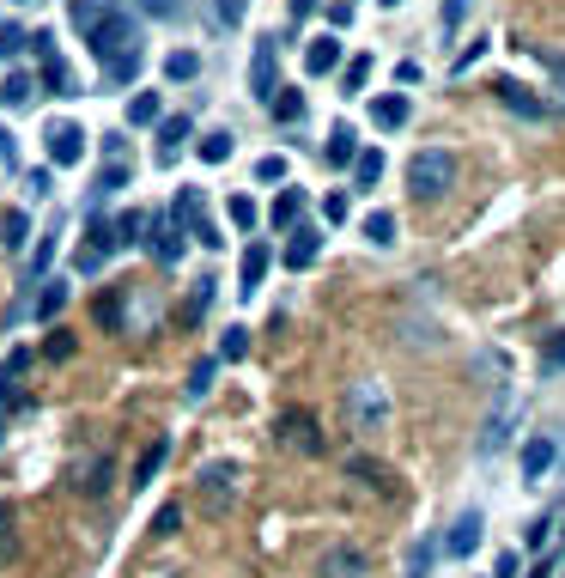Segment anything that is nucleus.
I'll list each match as a JSON object with an SVG mask.
<instances>
[{
  "label": "nucleus",
  "instance_id": "obj_7",
  "mask_svg": "<svg viewBox=\"0 0 565 578\" xmlns=\"http://www.w3.org/2000/svg\"><path fill=\"white\" fill-rule=\"evenodd\" d=\"M43 153H49L55 171H73L79 159H86V128H79V122H55V128L43 134Z\"/></svg>",
  "mask_w": 565,
  "mask_h": 578
},
{
  "label": "nucleus",
  "instance_id": "obj_61",
  "mask_svg": "<svg viewBox=\"0 0 565 578\" xmlns=\"http://www.w3.org/2000/svg\"><path fill=\"white\" fill-rule=\"evenodd\" d=\"M383 7H401V0H383Z\"/></svg>",
  "mask_w": 565,
  "mask_h": 578
},
{
  "label": "nucleus",
  "instance_id": "obj_15",
  "mask_svg": "<svg viewBox=\"0 0 565 578\" xmlns=\"http://www.w3.org/2000/svg\"><path fill=\"white\" fill-rule=\"evenodd\" d=\"M480 530H487V518H480V512H462V518L450 524V536H444V554H450V560H468V554L480 548Z\"/></svg>",
  "mask_w": 565,
  "mask_h": 578
},
{
  "label": "nucleus",
  "instance_id": "obj_29",
  "mask_svg": "<svg viewBox=\"0 0 565 578\" xmlns=\"http://www.w3.org/2000/svg\"><path fill=\"white\" fill-rule=\"evenodd\" d=\"M98 323L128 329V286H116V293H104V299H98Z\"/></svg>",
  "mask_w": 565,
  "mask_h": 578
},
{
  "label": "nucleus",
  "instance_id": "obj_27",
  "mask_svg": "<svg viewBox=\"0 0 565 578\" xmlns=\"http://www.w3.org/2000/svg\"><path fill=\"white\" fill-rule=\"evenodd\" d=\"M322 159H329V165H353V159H359V140H353V128H347V122H335V128H329V147H322Z\"/></svg>",
  "mask_w": 565,
  "mask_h": 578
},
{
  "label": "nucleus",
  "instance_id": "obj_5",
  "mask_svg": "<svg viewBox=\"0 0 565 578\" xmlns=\"http://www.w3.org/2000/svg\"><path fill=\"white\" fill-rule=\"evenodd\" d=\"M146 250H152L158 268H177L183 250H189V232L171 220V213H146Z\"/></svg>",
  "mask_w": 565,
  "mask_h": 578
},
{
  "label": "nucleus",
  "instance_id": "obj_12",
  "mask_svg": "<svg viewBox=\"0 0 565 578\" xmlns=\"http://www.w3.org/2000/svg\"><path fill=\"white\" fill-rule=\"evenodd\" d=\"M347 481H365L371 493H395V487H401V475H395L389 463L365 457V451H353V457H347Z\"/></svg>",
  "mask_w": 565,
  "mask_h": 578
},
{
  "label": "nucleus",
  "instance_id": "obj_46",
  "mask_svg": "<svg viewBox=\"0 0 565 578\" xmlns=\"http://www.w3.org/2000/svg\"><path fill=\"white\" fill-rule=\"evenodd\" d=\"M25 49H31V31H19V25H0V55L13 61V55H25Z\"/></svg>",
  "mask_w": 565,
  "mask_h": 578
},
{
  "label": "nucleus",
  "instance_id": "obj_30",
  "mask_svg": "<svg viewBox=\"0 0 565 578\" xmlns=\"http://www.w3.org/2000/svg\"><path fill=\"white\" fill-rule=\"evenodd\" d=\"M165 74H171L177 86H189V80L201 74V55H195V49H171V55H165Z\"/></svg>",
  "mask_w": 565,
  "mask_h": 578
},
{
  "label": "nucleus",
  "instance_id": "obj_51",
  "mask_svg": "<svg viewBox=\"0 0 565 578\" xmlns=\"http://www.w3.org/2000/svg\"><path fill=\"white\" fill-rule=\"evenodd\" d=\"M43 359H73V335H67V329H55V335L43 341Z\"/></svg>",
  "mask_w": 565,
  "mask_h": 578
},
{
  "label": "nucleus",
  "instance_id": "obj_47",
  "mask_svg": "<svg viewBox=\"0 0 565 578\" xmlns=\"http://www.w3.org/2000/svg\"><path fill=\"white\" fill-rule=\"evenodd\" d=\"M541 372H565V329L547 335V347H541Z\"/></svg>",
  "mask_w": 565,
  "mask_h": 578
},
{
  "label": "nucleus",
  "instance_id": "obj_38",
  "mask_svg": "<svg viewBox=\"0 0 565 578\" xmlns=\"http://www.w3.org/2000/svg\"><path fill=\"white\" fill-rule=\"evenodd\" d=\"M213 378H219V359H201V366L189 372V402H201V396L213 390Z\"/></svg>",
  "mask_w": 565,
  "mask_h": 578
},
{
  "label": "nucleus",
  "instance_id": "obj_48",
  "mask_svg": "<svg viewBox=\"0 0 565 578\" xmlns=\"http://www.w3.org/2000/svg\"><path fill=\"white\" fill-rule=\"evenodd\" d=\"M256 177H262V183H286V159H280V153H262V159H256Z\"/></svg>",
  "mask_w": 565,
  "mask_h": 578
},
{
  "label": "nucleus",
  "instance_id": "obj_4",
  "mask_svg": "<svg viewBox=\"0 0 565 578\" xmlns=\"http://www.w3.org/2000/svg\"><path fill=\"white\" fill-rule=\"evenodd\" d=\"M347 420H353V432H383L389 426V390L377 378L347 384Z\"/></svg>",
  "mask_w": 565,
  "mask_h": 578
},
{
  "label": "nucleus",
  "instance_id": "obj_44",
  "mask_svg": "<svg viewBox=\"0 0 565 578\" xmlns=\"http://www.w3.org/2000/svg\"><path fill=\"white\" fill-rule=\"evenodd\" d=\"M152 530H158V536H177V530H183V505L165 499V505H158V518H152Z\"/></svg>",
  "mask_w": 565,
  "mask_h": 578
},
{
  "label": "nucleus",
  "instance_id": "obj_32",
  "mask_svg": "<svg viewBox=\"0 0 565 578\" xmlns=\"http://www.w3.org/2000/svg\"><path fill=\"white\" fill-rule=\"evenodd\" d=\"M158 116H165L158 92H134V98H128V122H134V128H146V122H158Z\"/></svg>",
  "mask_w": 565,
  "mask_h": 578
},
{
  "label": "nucleus",
  "instance_id": "obj_33",
  "mask_svg": "<svg viewBox=\"0 0 565 578\" xmlns=\"http://www.w3.org/2000/svg\"><path fill=\"white\" fill-rule=\"evenodd\" d=\"M134 7H140L146 19H165V25H177V19H189V0H134Z\"/></svg>",
  "mask_w": 565,
  "mask_h": 578
},
{
  "label": "nucleus",
  "instance_id": "obj_60",
  "mask_svg": "<svg viewBox=\"0 0 565 578\" xmlns=\"http://www.w3.org/2000/svg\"><path fill=\"white\" fill-rule=\"evenodd\" d=\"M529 578H553V566H547V560H541V566H529Z\"/></svg>",
  "mask_w": 565,
  "mask_h": 578
},
{
  "label": "nucleus",
  "instance_id": "obj_22",
  "mask_svg": "<svg viewBox=\"0 0 565 578\" xmlns=\"http://www.w3.org/2000/svg\"><path fill=\"white\" fill-rule=\"evenodd\" d=\"M298 213H304V189H280L274 207H268V226H274V232H292Z\"/></svg>",
  "mask_w": 565,
  "mask_h": 578
},
{
  "label": "nucleus",
  "instance_id": "obj_31",
  "mask_svg": "<svg viewBox=\"0 0 565 578\" xmlns=\"http://www.w3.org/2000/svg\"><path fill=\"white\" fill-rule=\"evenodd\" d=\"M237 153V134H225V128H213L207 140H201V165H225Z\"/></svg>",
  "mask_w": 565,
  "mask_h": 578
},
{
  "label": "nucleus",
  "instance_id": "obj_55",
  "mask_svg": "<svg viewBox=\"0 0 565 578\" xmlns=\"http://www.w3.org/2000/svg\"><path fill=\"white\" fill-rule=\"evenodd\" d=\"M0 165H19V140H13V128H0Z\"/></svg>",
  "mask_w": 565,
  "mask_h": 578
},
{
  "label": "nucleus",
  "instance_id": "obj_25",
  "mask_svg": "<svg viewBox=\"0 0 565 578\" xmlns=\"http://www.w3.org/2000/svg\"><path fill=\"white\" fill-rule=\"evenodd\" d=\"M268 110H274V122H286V128H292V122H304V110H310V98H304L298 86H280V92L268 98Z\"/></svg>",
  "mask_w": 565,
  "mask_h": 578
},
{
  "label": "nucleus",
  "instance_id": "obj_39",
  "mask_svg": "<svg viewBox=\"0 0 565 578\" xmlns=\"http://www.w3.org/2000/svg\"><path fill=\"white\" fill-rule=\"evenodd\" d=\"M13 548H19V524H13V505H0V566L13 560Z\"/></svg>",
  "mask_w": 565,
  "mask_h": 578
},
{
  "label": "nucleus",
  "instance_id": "obj_16",
  "mask_svg": "<svg viewBox=\"0 0 565 578\" xmlns=\"http://www.w3.org/2000/svg\"><path fill=\"white\" fill-rule=\"evenodd\" d=\"M73 493L104 499V493H110V457H79V463H73Z\"/></svg>",
  "mask_w": 565,
  "mask_h": 578
},
{
  "label": "nucleus",
  "instance_id": "obj_41",
  "mask_svg": "<svg viewBox=\"0 0 565 578\" xmlns=\"http://www.w3.org/2000/svg\"><path fill=\"white\" fill-rule=\"evenodd\" d=\"M244 13H250V0H213V19H219L225 31H237V25H244Z\"/></svg>",
  "mask_w": 565,
  "mask_h": 578
},
{
  "label": "nucleus",
  "instance_id": "obj_34",
  "mask_svg": "<svg viewBox=\"0 0 565 578\" xmlns=\"http://www.w3.org/2000/svg\"><path fill=\"white\" fill-rule=\"evenodd\" d=\"M377 177H383V153L365 147V153L353 159V183H359V189H377Z\"/></svg>",
  "mask_w": 565,
  "mask_h": 578
},
{
  "label": "nucleus",
  "instance_id": "obj_21",
  "mask_svg": "<svg viewBox=\"0 0 565 578\" xmlns=\"http://www.w3.org/2000/svg\"><path fill=\"white\" fill-rule=\"evenodd\" d=\"M43 92H49V98H79V86H73V67H67L61 55H43Z\"/></svg>",
  "mask_w": 565,
  "mask_h": 578
},
{
  "label": "nucleus",
  "instance_id": "obj_18",
  "mask_svg": "<svg viewBox=\"0 0 565 578\" xmlns=\"http://www.w3.org/2000/svg\"><path fill=\"white\" fill-rule=\"evenodd\" d=\"M335 67H341V37H335V31L310 37V49H304V74H335Z\"/></svg>",
  "mask_w": 565,
  "mask_h": 578
},
{
  "label": "nucleus",
  "instance_id": "obj_13",
  "mask_svg": "<svg viewBox=\"0 0 565 578\" xmlns=\"http://www.w3.org/2000/svg\"><path fill=\"white\" fill-rule=\"evenodd\" d=\"M268 268H274V250L256 238V244L244 250V262H237V293H244V299H256V286L268 280Z\"/></svg>",
  "mask_w": 565,
  "mask_h": 578
},
{
  "label": "nucleus",
  "instance_id": "obj_62",
  "mask_svg": "<svg viewBox=\"0 0 565 578\" xmlns=\"http://www.w3.org/2000/svg\"><path fill=\"white\" fill-rule=\"evenodd\" d=\"M559 536H565V530H559Z\"/></svg>",
  "mask_w": 565,
  "mask_h": 578
},
{
  "label": "nucleus",
  "instance_id": "obj_23",
  "mask_svg": "<svg viewBox=\"0 0 565 578\" xmlns=\"http://www.w3.org/2000/svg\"><path fill=\"white\" fill-rule=\"evenodd\" d=\"M165 457H171V439H152L146 451H140V463H134V475H128V487H152V475L165 469Z\"/></svg>",
  "mask_w": 565,
  "mask_h": 578
},
{
  "label": "nucleus",
  "instance_id": "obj_59",
  "mask_svg": "<svg viewBox=\"0 0 565 578\" xmlns=\"http://www.w3.org/2000/svg\"><path fill=\"white\" fill-rule=\"evenodd\" d=\"M316 7H322V0H292V19H310Z\"/></svg>",
  "mask_w": 565,
  "mask_h": 578
},
{
  "label": "nucleus",
  "instance_id": "obj_53",
  "mask_svg": "<svg viewBox=\"0 0 565 578\" xmlns=\"http://www.w3.org/2000/svg\"><path fill=\"white\" fill-rule=\"evenodd\" d=\"M438 19H444V31H462V19H468V0H444V7H438Z\"/></svg>",
  "mask_w": 565,
  "mask_h": 578
},
{
  "label": "nucleus",
  "instance_id": "obj_49",
  "mask_svg": "<svg viewBox=\"0 0 565 578\" xmlns=\"http://www.w3.org/2000/svg\"><path fill=\"white\" fill-rule=\"evenodd\" d=\"M25 238H31V220L25 213H7V250H25Z\"/></svg>",
  "mask_w": 565,
  "mask_h": 578
},
{
  "label": "nucleus",
  "instance_id": "obj_8",
  "mask_svg": "<svg viewBox=\"0 0 565 578\" xmlns=\"http://www.w3.org/2000/svg\"><path fill=\"white\" fill-rule=\"evenodd\" d=\"M250 92L268 104L280 92V43L274 37H256V55H250Z\"/></svg>",
  "mask_w": 565,
  "mask_h": 578
},
{
  "label": "nucleus",
  "instance_id": "obj_42",
  "mask_svg": "<svg viewBox=\"0 0 565 578\" xmlns=\"http://www.w3.org/2000/svg\"><path fill=\"white\" fill-rule=\"evenodd\" d=\"M341 86H347V92H365V86H371V55H353V61H347Z\"/></svg>",
  "mask_w": 565,
  "mask_h": 578
},
{
  "label": "nucleus",
  "instance_id": "obj_24",
  "mask_svg": "<svg viewBox=\"0 0 565 578\" xmlns=\"http://www.w3.org/2000/svg\"><path fill=\"white\" fill-rule=\"evenodd\" d=\"M61 311H67V280H43V293L31 299V317H37V323H55Z\"/></svg>",
  "mask_w": 565,
  "mask_h": 578
},
{
  "label": "nucleus",
  "instance_id": "obj_20",
  "mask_svg": "<svg viewBox=\"0 0 565 578\" xmlns=\"http://www.w3.org/2000/svg\"><path fill=\"white\" fill-rule=\"evenodd\" d=\"M408 116H414V104H408V98H395V92L371 98V122H377L383 134H395V128H408Z\"/></svg>",
  "mask_w": 565,
  "mask_h": 578
},
{
  "label": "nucleus",
  "instance_id": "obj_56",
  "mask_svg": "<svg viewBox=\"0 0 565 578\" xmlns=\"http://www.w3.org/2000/svg\"><path fill=\"white\" fill-rule=\"evenodd\" d=\"M480 55H487V43H468V49H462V55H456V74H468V67H474V61H480Z\"/></svg>",
  "mask_w": 565,
  "mask_h": 578
},
{
  "label": "nucleus",
  "instance_id": "obj_17",
  "mask_svg": "<svg viewBox=\"0 0 565 578\" xmlns=\"http://www.w3.org/2000/svg\"><path fill=\"white\" fill-rule=\"evenodd\" d=\"M189 134H195L189 116H158V165H177V153H183Z\"/></svg>",
  "mask_w": 565,
  "mask_h": 578
},
{
  "label": "nucleus",
  "instance_id": "obj_45",
  "mask_svg": "<svg viewBox=\"0 0 565 578\" xmlns=\"http://www.w3.org/2000/svg\"><path fill=\"white\" fill-rule=\"evenodd\" d=\"M250 353V329H225L219 335V359H244Z\"/></svg>",
  "mask_w": 565,
  "mask_h": 578
},
{
  "label": "nucleus",
  "instance_id": "obj_1",
  "mask_svg": "<svg viewBox=\"0 0 565 578\" xmlns=\"http://www.w3.org/2000/svg\"><path fill=\"white\" fill-rule=\"evenodd\" d=\"M73 25L86 31V49L104 61V86H128L140 74V25L128 7H92V0H79Z\"/></svg>",
  "mask_w": 565,
  "mask_h": 578
},
{
  "label": "nucleus",
  "instance_id": "obj_3",
  "mask_svg": "<svg viewBox=\"0 0 565 578\" xmlns=\"http://www.w3.org/2000/svg\"><path fill=\"white\" fill-rule=\"evenodd\" d=\"M450 189H456V159L444 147H426L408 159V195L414 201H444Z\"/></svg>",
  "mask_w": 565,
  "mask_h": 578
},
{
  "label": "nucleus",
  "instance_id": "obj_11",
  "mask_svg": "<svg viewBox=\"0 0 565 578\" xmlns=\"http://www.w3.org/2000/svg\"><path fill=\"white\" fill-rule=\"evenodd\" d=\"M316 256H322V226H310V220L292 226V232H286V268L304 274V268H316Z\"/></svg>",
  "mask_w": 565,
  "mask_h": 578
},
{
  "label": "nucleus",
  "instance_id": "obj_43",
  "mask_svg": "<svg viewBox=\"0 0 565 578\" xmlns=\"http://www.w3.org/2000/svg\"><path fill=\"white\" fill-rule=\"evenodd\" d=\"M365 238L383 250V244H395V220H389V213H365Z\"/></svg>",
  "mask_w": 565,
  "mask_h": 578
},
{
  "label": "nucleus",
  "instance_id": "obj_9",
  "mask_svg": "<svg viewBox=\"0 0 565 578\" xmlns=\"http://www.w3.org/2000/svg\"><path fill=\"white\" fill-rule=\"evenodd\" d=\"M316 578H371V554L353 548V542H335V548H322Z\"/></svg>",
  "mask_w": 565,
  "mask_h": 578
},
{
  "label": "nucleus",
  "instance_id": "obj_40",
  "mask_svg": "<svg viewBox=\"0 0 565 578\" xmlns=\"http://www.w3.org/2000/svg\"><path fill=\"white\" fill-rule=\"evenodd\" d=\"M55 238H61V220H55V226H49V232L37 238V250H31V274H43V268L55 262Z\"/></svg>",
  "mask_w": 565,
  "mask_h": 578
},
{
  "label": "nucleus",
  "instance_id": "obj_14",
  "mask_svg": "<svg viewBox=\"0 0 565 578\" xmlns=\"http://www.w3.org/2000/svg\"><path fill=\"white\" fill-rule=\"evenodd\" d=\"M553 463H559V445L547 439V432H535V439L523 445V481H529V487H541V481L553 475Z\"/></svg>",
  "mask_w": 565,
  "mask_h": 578
},
{
  "label": "nucleus",
  "instance_id": "obj_37",
  "mask_svg": "<svg viewBox=\"0 0 565 578\" xmlns=\"http://www.w3.org/2000/svg\"><path fill=\"white\" fill-rule=\"evenodd\" d=\"M189 244H207V250H219V244H225V238H219V226H213V213H207V207H201V213H195V220H189Z\"/></svg>",
  "mask_w": 565,
  "mask_h": 578
},
{
  "label": "nucleus",
  "instance_id": "obj_54",
  "mask_svg": "<svg viewBox=\"0 0 565 578\" xmlns=\"http://www.w3.org/2000/svg\"><path fill=\"white\" fill-rule=\"evenodd\" d=\"M73 268H79V274H98V268H104V250H92V244H79Z\"/></svg>",
  "mask_w": 565,
  "mask_h": 578
},
{
  "label": "nucleus",
  "instance_id": "obj_36",
  "mask_svg": "<svg viewBox=\"0 0 565 578\" xmlns=\"http://www.w3.org/2000/svg\"><path fill=\"white\" fill-rule=\"evenodd\" d=\"M225 213H231V226H237V232H256V220H262L250 195H231V201H225Z\"/></svg>",
  "mask_w": 565,
  "mask_h": 578
},
{
  "label": "nucleus",
  "instance_id": "obj_10",
  "mask_svg": "<svg viewBox=\"0 0 565 578\" xmlns=\"http://www.w3.org/2000/svg\"><path fill=\"white\" fill-rule=\"evenodd\" d=\"M493 92H499V104H505L511 116H523V122H547V98H535L523 80H499Z\"/></svg>",
  "mask_w": 565,
  "mask_h": 578
},
{
  "label": "nucleus",
  "instance_id": "obj_6",
  "mask_svg": "<svg viewBox=\"0 0 565 578\" xmlns=\"http://www.w3.org/2000/svg\"><path fill=\"white\" fill-rule=\"evenodd\" d=\"M274 439L286 445V451H304V457H322V426H316V414H304V408H286L280 420H274Z\"/></svg>",
  "mask_w": 565,
  "mask_h": 578
},
{
  "label": "nucleus",
  "instance_id": "obj_2",
  "mask_svg": "<svg viewBox=\"0 0 565 578\" xmlns=\"http://www.w3.org/2000/svg\"><path fill=\"white\" fill-rule=\"evenodd\" d=\"M237 493H244V463L237 457H213L195 469V499L207 505V518H225L237 505Z\"/></svg>",
  "mask_w": 565,
  "mask_h": 578
},
{
  "label": "nucleus",
  "instance_id": "obj_57",
  "mask_svg": "<svg viewBox=\"0 0 565 578\" xmlns=\"http://www.w3.org/2000/svg\"><path fill=\"white\" fill-rule=\"evenodd\" d=\"M395 86H420V61H401L395 67Z\"/></svg>",
  "mask_w": 565,
  "mask_h": 578
},
{
  "label": "nucleus",
  "instance_id": "obj_58",
  "mask_svg": "<svg viewBox=\"0 0 565 578\" xmlns=\"http://www.w3.org/2000/svg\"><path fill=\"white\" fill-rule=\"evenodd\" d=\"M517 566H523V560H517L511 548H505V554H499V566H493V578H517Z\"/></svg>",
  "mask_w": 565,
  "mask_h": 578
},
{
  "label": "nucleus",
  "instance_id": "obj_28",
  "mask_svg": "<svg viewBox=\"0 0 565 578\" xmlns=\"http://www.w3.org/2000/svg\"><path fill=\"white\" fill-rule=\"evenodd\" d=\"M116 250H134V244H146V213L140 207H128V213H116Z\"/></svg>",
  "mask_w": 565,
  "mask_h": 578
},
{
  "label": "nucleus",
  "instance_id": "obj_52",
  "mask_svg": "<svg viewBox=\"0 0 565 578\" xmlns=\"http://www.w3.org/2000/svg\"><path fill=\"white\" fill-rule=\"evenodd\" d=\"M347 25H353V0H329V31L341 37Z\"/></svg>",
  "mask_w": 565,
  "mask_h": 578
},
{
  "label": "nucleus",
  "instance_id": "obj_26",
  "mask_svg": "<svg viewBox=\"0 0 565 578\" xmlns=\"http://www.w3.org/2000/svg\"><path fill=\"white\" fill-rule=\"evenodd\" d=\"M31 372V347H13L7 359H0V408H7V396H13V384Z\"/></svg>",
  "mask_w": 565,
  "mask_h": 578
},
{
  "label": "nucleus",
  "instance_id": "obj_19",
  "mask_svg": "<svg viewBox=\"0 0 565 578\" xmlns=\"http://www.w3.org/2000/svg\"><path fill=\"white\" fill-rule=\"evenodd\" d=\"M43 92H37V80L31 74H19V67H13V74L7 80H0V110H31Z\"/></svg>",
  "mask_w": 565,
  "mask_h": 578
},
{
  "label": "nucleus",
  "instance_id": "obj_50",
  "mask_svg": "<svg viewBox=\"0 0 565 578\" xmlns=\"http://www.w3.org/2000/svg\"><path fill=\"white\" fill-rule=\"evenodd\" d=\"M347 213H353V201H347L341 189H335L329 201H322V220H329V226H341V220H347Z\"/></svg>",
  "mask_w": 565,
  "mask_h": 578
},
{
  "label": "nucleus",
  "instance_id": "obj_35",
  "mask_svg": "<svg viewBox=\"0 0 565 578\" xmlns=\"http://www.w3.org/2000/svg\"><path fill=\"white\" fill-rule=\"evenodd\" d=\"M213 286H219V280H195V293H189V305H183V323H201V317L213 311Z\"/></svg>",
  "mask_w": 565,
  "mask_h": 578
}]
</instances>
